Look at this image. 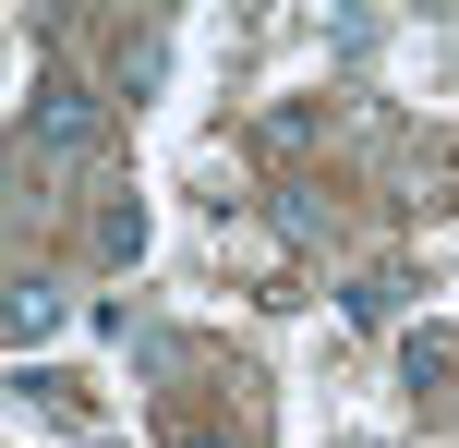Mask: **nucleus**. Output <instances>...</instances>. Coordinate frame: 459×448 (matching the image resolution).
<instances>
[{"mask_svg":"<svg viewBox=\"0 0 459 448\" xmlns=\"http://www.w3.org/2000/svg\"><path fill=\"white\" fill-rule=\"evenodd\" d=\"M97 121H109V110H97L85 85H61V73L24 97V145H37V158H85V145H97Z\"/></svg>","mask_w":459,"mask_h":448,"instance_id":"1","label":"nucleus"},{"mask_svg":"<svg viewBox=\"0 0 459 448\" xmlns=\"http://www.w3.org/2000/svg\"><path fill=\"white\" fill-rule=\"evenodd\" d=\"M48 328H61V291H48V279H13V339H48Z\"/></svg>","mask_w":459,"mask_h":448,"instance_id":"2","label":"nucleus"},{"mask_svg":"<svg viewBox=\"0 0 459 448\" xmlns=\"http://www.w3.org/2000/svg\"><path fill=\"white\" fill-rule=\"evenodd\" d=\"M399 291H411V279H387V267H375V279H351V315H363V328H387Z\"/></svg>","mask_w":459,"mask_h":448,"instance_id":"3","label":"nucleus"},{"mask_svg":"<svg viewBox=\"0 0 459 448\" xmlns=\"http://www.w3.org/2000/svg\"><path fill=\"white\" fill-rule=\"evenodd\" d=\"M399 364H411V388H447V376H459V339H411Z\"/></svg>","mask_w":459,"mask_h":448,"instance_id":"4","label":"nucleus"},{"mask_svg":"<svg viewBox=\"0 0 459 448\" xmlns=\"http://www.w3.org/2000/svg\"><path fill=\"white\" fill-rule=\"evenodd\" d=\"M97 255H145V206H109V218H97Z\"/></svg>","mask_w":459,"mask_h":448,"instance_id":"5","label":"nucleus"},{"mask_svg":"<svg viewBox=\"0 0 459 448\" xmlns=\"http://www.w3.org/2000/svg\"><path fill=\"white\" fill-rule=\"evenodd\" d=\"M182 448H230V436H206V425H194V436H182Z\"/></svg>","mask_w":459,"mask_h":448,"instance_id":"6","label":"nucleus"}]
</instances>
